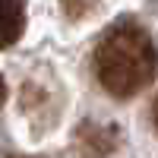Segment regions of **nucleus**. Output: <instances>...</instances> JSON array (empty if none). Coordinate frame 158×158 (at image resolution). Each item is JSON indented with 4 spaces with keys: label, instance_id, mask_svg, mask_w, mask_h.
Returning <instances> with one entry per match:
<instances>
[{
    "label": "nucleus",
    "instance_id": "nucleus-3",
    "mask_svg": "<svg viewBox=\"0 0 158 158\" xmlns=\"http://www.w3.org/2000/svg\"><path fill=\"white\" fill-rule=\"evenodd\" d=\"M63 6H67V13H70L73 19H82L85 13L95 6V0H63Z\"/></svg>",
    "mask_w": 158,
    "mask_h": 158
},
{
    "label": "nucleus",
    "instance_id": "nucleus-2",
    "mask_svg": "<svg viewBox=\"0 0 158 158\" xmlns=\"http://www.w3.org/2000/svg\"><path fill=\"white\" fill-rule=\"evenodd\" d=\"M25 29V3L22 0H0V48L19 41Z\"/></svg>",
    "mask_w": 158,
    "mask_h": 158
},
{
    "label": "nucleus",
    "instance_id": "nucleus-1",
    "mask_svg": "<svg viewBox=\"0 0 158 158\" xmlns=\"http://www.w3.org/2000/svg\"><path fill=\"white\" fill-rule=\"evenodd\" d=\"M92 70L111 98H133L158 73V48L136 22H117L92 51Z\"/></svg>",
    "mask_w": 158,
    "mask_h": 158
},
{
    "label": "nucleus",
    "instance_id": "nucleus-5",
    "mask_svg": "<svg viewBox=\"0 0 158 158\" xmlns=\"http://www.w3.org/2000/svg\"><path fill=\"white\" fill-rule=\"evenodd\" d=\"M3 98H6V82H3V76H0V104H3Z\"/></svg>",
    "mask_w": 158,
    "mask_h": 158
},
{
    "label": "nucleus",
    "instance_id": "nucleus-4",
    "mask_svg": "<svg viewBox=\"0 0 158 158\" xmlns=\"http://www.w3.org/2000/svg\"><path fill=\"white\" fill-rule=\"evenodd\" d=\"M152 120H155V127H158V95H155V101H152Z\"/></svg>",
    "mask_w": 158,
    "mask_h": 158
}]
</instances>
